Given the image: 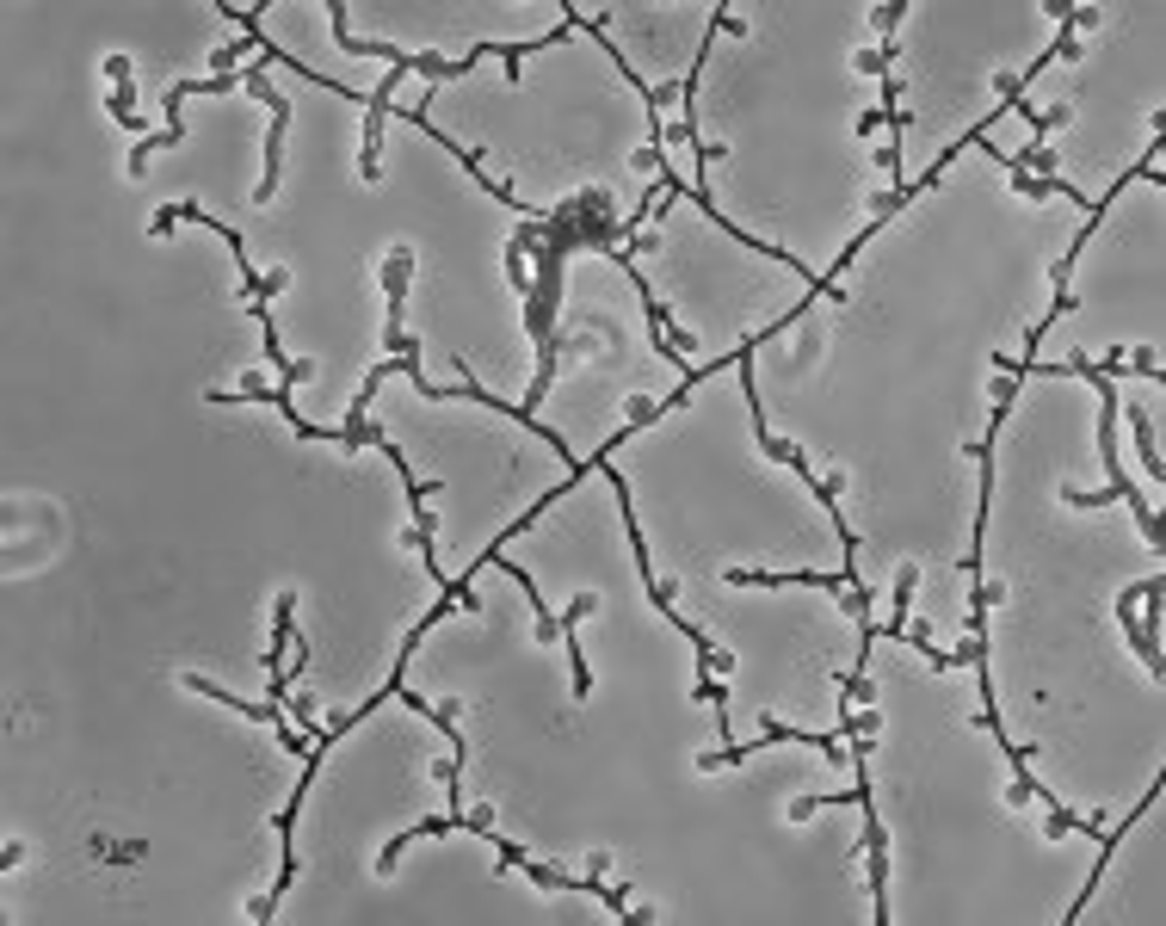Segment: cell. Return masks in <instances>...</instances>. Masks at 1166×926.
I'll use <instances>...</instances> for the list:
<instances>
[{
	"label": "cell",
	"mask_w": 1166,
	"mask_h": 926,
	"mask_svg": "<svg viewBox=\"0 0 1166 926\" xmlns=\"http://www.w3.org/2000/svg\"><path fill=\"white\" fill-rule=\"evenodd\" d=\"M1129 426H1136V445H1142V470L1160 476V445H1154V420H1148V408H1129Z\"/></svg>",
	"instance_id": "cell-6"
},
{
	"label": "cell",
	"mask_w": 1166,
	"mask_h": 926,
	"mask_svg": "<svg viewBox=\"0 0 1166 926\" xmlns=\"http://www.w3.org/2000/svg\"><path fill=\"white\" fill-rule=\"evenodd\" d=\"M506 284H513L519 297H531V260H525L519 241H506Z\"/></svg>",
	"instance_id": "cell-7"
},
{
	"label": "cell",
	"mask_w": 1166,
	"mask_h": 926,
	"mask_svg": "<svg viewBox=\"0 0 1166 926\" xmlns=\"http://www.w3.org/2000/svg\"><path fill=\"white\" fill-rule=\"evenodd\" d=\"M907 19V0H889V7H877V13H870V25H877L883 31V38H895V25Z\"/></svg>",
	"instance_id": "cell-8"
},
{
	"label": "cell",
	"mask_w": 1166,
	"mask_h": 926,
	"mask_svg": "<svg viewBox=\"0 0 1166 926\" xmlns=\"http://www.w3.org/2000/svg\"><path fill=\"white\" fill-rule=\"evenodd\" d=\"M408 68H389V75L371 87V99H364V155H358V173L364 180H383V118L395 105V81H402Z\"/></svg>",
	"instance_id": "cell-2"
},
{
	"label": "cell",
	"mask_w": 1166,
	"mask_h": 926,
	"mask_svg": "<svg viewBox=\"0 0 1166 926\" xmlns=\"http://www.w3.org/2000/svg\"><path fill=\"white\" fill-rule=\"evenodd\" d=\"M852 68H858V75H889V44H883V50H864Z\"/></svg>",
	"instance_id": "cell-9"
},
{
	"label": "cell",
	"mask_w": 1166,
	"mask_h": 926,
	"mask_svg": "<svg viewBox=\"0 0 1166 926\" xmlns=\"http://www.w3.org/2000/svg\"><path fill=\"white\" fill-rule=\"evenodd\" d=\"M105 75H112V87H124V81H136V68H130V56H105Z\"/></svg>",
	"instance_id": "cell-10"
},
{
	"label": "cell",
	"mask_w": 1166,
	"mask_h": 926,
	"mask_svg": "<svg viewBox=\"0 0 1166 926\" xmlns=\"http://www.w3.org/2000/svg\"><path fill=\"white\" fill-rule=\"evenodd\" d=\"M1154 797H1160V785H1154V791H1148V797H1142V803H1136V809H1129V815H1123V822H1117V828H1099V846H1105V859H1111V852H1117V840H1123V834H1129V828H1136V822H1142V815H1148V809H1154ZM1105 859H1099V865H1105ZM1092 877H1099V871H1092ZM1092 877H1086V883H1080V902H1074V908H1068V920H1080V908H1086V902H1092Z\"/></svg>",
	"instance_id": "cell-4"
},
{
	"label": "cell",
	"mask_w": 1166,
	"mask_h": 926,
	"mask_svg": "<svg viewBox=\"0 0 1166 926\" xmlns=\"http://www.w3.org/2000/svg\"><path fill=\"white\" fill-rule=\"evenodd\" d=\"M179 142H186V124H167L161 136H142L136 149H130V173L142 180V167H149V155H155V149H179Z\"/></svg>",
	"instance_id": "cell-5"
},
{
	"label": "cell",
	"mask_w": 1166,
	"mask_h": 926,
	"mask_svg": "<svg viewBox=\"0 0 1166 926\" xmlns=\"http://www.w3.org/2000/svg\"><path fill=\"white\" fill-rule=\"evenodd\" d=\"M408 278H414V254L408 247H395V254L383 260V291H389V315H383V340H395L402 334V315H408Z\"/></svg>",
	"instance_id": "cell-3"
},
{
	"label": "cell",
	"mask_w": 1166,
	"mask_h": 926,
	"mask_svg": "<svg viewBox=\"0 0 1166 926\" xmlns=\"http://www.w3.org/2000/svg\"><path fill=\"white\" fill-rule=\"evenodd\" d=\"M883 124H889V105H877V112H864V118H858V136H877Z\"/></svg>",
	"instance_id": "cell-11"
},
{
	"label": "cell",
	"mask_w": 1166,
	"mask_h": 926,
	"mask_svg": "<svg viewBox=\"0 0 1166 926\" xmlns=\"http://www.w3.org/2000/svg\"><path fill=\"white\" fill-rule=\"evenodd\" d=\"M241 81H247V93L253 99H266L272 105V130H266V173H260V204L278 192V173H284V130H290V118H297V112H290V99L266 81V68H241Z\"/></svg>",
	"instance_id": "cell-1"
}]
</instances>
